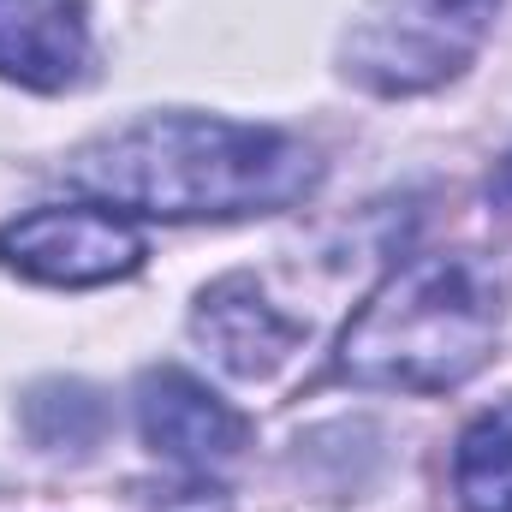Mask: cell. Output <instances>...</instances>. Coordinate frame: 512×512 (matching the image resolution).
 <instances>
[{
    "label": "cell",
    "mask_w": 512,
    "mask_h": 512,
    "mask_svg": "<svg viewBox=\"0 0 512 512\" xmlns=\"http://www.w3.org/2000/svg\"><path fill=\"white\" fill-rule=\"evenodd\" d=\"M78 191L155 221H239L274 215L316 191L322 161L274 126L215 114H155L114 131L66 167Z\"/></svg>",
    "instance_id": "obj_1"
},
{
    "label": "cell",
    "mask_w": 512,
    "mask_h": 512,
    "mask_svg": "<svg viewBox=\"0 0 512 512\" xmlns=\"http://www.w3.org/2000/svg\"><path fill=\"white\" fill-rule=\"evenodd\" d=\"M501 328V292L471 256H411L364 298L340 334V376L387 393L471 382Z\"/></svg>",
    "instance_id": "obj_2"
},
{
    "label": "cell",
    "mask_w": 512,
    "mask_h": 512,
    "mask_svg": "<svg viewBox=\"0 0 512 512\" xmlns=\"http://www.w3.org/2000/svg\"><path fill=\"white\" fill-rule=\"evenodd\" d=\"M501 0H370L340 48L370 96H423L471 66Z\"/></svg>",
    "instance_id": "obj_3"
},
{
    "label": "cell",
    "mask_w": 512,
    "mask_h": 512,
    "mask_svg": "<svg viewBox=\"0 0 512 512\" xmlns=\"http://www.w3.org/2000/svg\"><path fill=\"white\" fill-rule=\"evenodd\" d=\"M0 262L42 286H108L143 268V233L108 203H48L0 227Z\"/></svg>",
    "instance_id": "obj_4"
},
{
    "label": "cell",
    "mask_w": 512,
    "mask_h": 512,
    "mask_svg": "<svg viewBox=\"0 0 512 512\" xmlns=\"http://www.w3.org/2000/svg\"><path fill=\"white\" fill-rule=\"evenodd\" d=\"M137 429L161 459H173L185 471L227 465L251 435V423L221 393H209L185 370H149L137 382Z\"/></svg>",
    "instance_id": "obj_5"
},
{
    "label": "cell",
    "mask_w": 512,
    "mask_h": 512,
    "mask_svg": "<svg viewBox=\"0 0 512 512\" xmlns=\"http://www.w3.org/2000/svg\"><path fill=\"white\" fill-rule=\"evenodd\" d=\"M90 66L84 0H0V78L24 90H66Z\"/></svg>",
    "instance_id": "obj_6"
},
{
    "label": "cell",
    "mask_w": 512,
    "mask_h": 512,
    "mask_svg": "<svg viewBox=\"0 0 512 512\" xmlns=\"http://www.w3.org/2000/svg\"><path fill=\"white\" fill-rule=\"evenodd\" d=\"M191 334L215 352L221 370H233V376H268L304 340V322L280 316L262 298V286H256L251 274H227V280H215L203 292V304L191 316Z\"/></svg>",
    "instance_id": "obj_7"
},
{
    "label": "cell",
    "mask_w": 512,
    "mask_h": 512,
    "mask_svg": "<svg viewBox=\"0 0 512 512\" xmlns=\"http://www.w3.org/2000/svg\"><path fill=\"white\" fill-rule=\"evenodd\" d=\"M453 495L465 512H512V411H489L459 435Z\"/></svg>",
    "instance_id": "obj_8"
},
{
    "label": "cell",
    "mask_w": 512,
    "mask_h": 512,
    "mask_svg": "<svg viewBox=\"0 0 512 512\" xmlns=\"http://www.w3.org/2000/svg\"><path fill=\"white\" fill-rule=\"evenodd\" d=\"M24 429L48 453H90L108 429V405L84 382H36L24 399Z\"/></svg>",
    "instance_id": "obj_9"
},
{
    "label": "cell",
    "mask_w": 512,
    "mask_h": 512,
    "mask_svg": "<svg viewBox=\"0 0 512 512\" xmlns=\"http://www.w3.org/2000/svg\"><path fill=\"white\" fill-rule=\"evenodd\" d=\"M149 512H233L221 483H173V489H155Z\"/></svg>",
    "instance_id": "obj_10"
},
{
    "label": "cell",
    "mask_w": 512,
    "mask_h": 512,
    "mask_svg": "<svg viewBox=\"0 0 512 512\" xmlns=\"http://www.w3.org/2000/svg\"><path fill=\"white\" fill-rule=\"evenodd\" d=\"M489 197H495L501 209H512V155L495 167V179H489Z\"/></svg>",
    "instance_id": "obj_11"
}]
</instances>
